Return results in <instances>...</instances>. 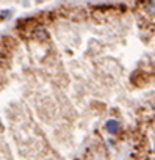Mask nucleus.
Masks as SVG:
<instances>
[{
	"instance_id": "1",
	"label": "nucleus",
	"mask_w": 155,
	"mask_h": 160,
	"mask_svg": "<svg viewBox=\"0 0 155 160\" xmlns=\"http://www.w3.org/2000/svg\"><path fill=\"white\" fill-rule=\"evenodd\" d=\"M105 130L110 132V133L119 132V122H118L116 119H108V121L105 122Z\"/></svg>"
},
{
	"instance_id": "2",
	"label": "nucleus",
	"mask_w": 155,
	"mask_h": 160,
	"mask_svg": "<svg viewBox=\"0 0 155 160\" xmlns=\"http://www.w3.org/2000/svg\"><path fill=\"white\" fill-rule=\"evenodd\" d=\"M146 11L150 13L152 16H155V2H149V3H146Z\"/></svg>"
},
{
	"instance_id": "3",
	"label": "nucleus",
	"mask_w": 155,
	"mask_h": 160,
	"mask_svg": "<svg viewBox=\"0 0 155 160\" xmlns=\"http://www.w3.org/2000/svg\"><path fill=\"white\" fill-rule=\"evenodd\" d=\"M153 149H155V144H153Z\"/></svg>"
}]
</instances>
